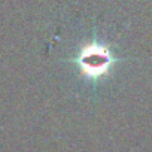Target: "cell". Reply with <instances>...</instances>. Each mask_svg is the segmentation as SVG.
<instances>
[{
  "label": "cell",
  "mask_w": 152,
  "mask_h": 152,
  "mask_svg": "<svg viewBox=\"0 0 152 152\" xmlns=\"http://www.w3.org/2000/svg\"><path fill=\"white\" fill-rule=\"evenodd\" d=\"M69 61L78 67L87 79L100 81L110 73V70L118 64L119 58L106 43L100 40H90L76 51Z\"/></svg>",
  "instance_id": "cell-1"
}]
</instances>
